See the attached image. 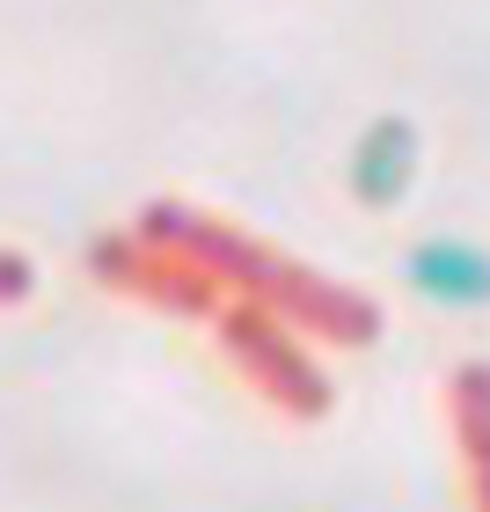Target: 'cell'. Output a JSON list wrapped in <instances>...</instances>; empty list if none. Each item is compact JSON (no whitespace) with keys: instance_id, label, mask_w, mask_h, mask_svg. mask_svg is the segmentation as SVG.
Masks as SVG:
<instances>
[{"instance_id":"obj_1","label":"cell","mask_w":490,"mask_h":512,"mask_svg":"<svg viewBox=\"0 0 490 512\" xmlns=\"http://www.w3.org/2000/svg\"><path fill=\"white\" fill-rule=\"evenodd\" d=\"M417 176H425V125L403 118V110H381V118H366L352 154H344V191H352L366 213H395Z\"/></svg>"},{"instance_id":"obj_2","label":"cell","mask_w":490,"mask_h":512,"mask_svg":"<svg viewBox=\"0 0 490 512\" xmlns=\"http://www.w3.org/2000/svg\"><path fill=\"white\" fill-rule=\"evenodd\" d=\"M403 286L439 315L490 308V249L476 235H417L403 249Z\"/></svg>"},{"instance_id":"obj_3","label":"cell","mask_w":490,"mask_h":512,"mask_svg":"<svg viewBox=\"0 0 490 512\" xmlns=\"http://www.w3.org/2000/svg\"><path fill=\"white\" fill-rule=\"evenodd\" d=\"M454 432L469 447L476 512H490V366H461L454 374Z\"/></svg>"}]
</instances>
